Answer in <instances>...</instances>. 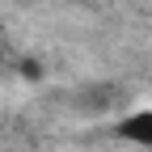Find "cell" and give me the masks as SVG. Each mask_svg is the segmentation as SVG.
Masks as SVG:
<instances>
[{"label": "cell", "mask_w": 152, "mask_h": 152, "mask_svg": "<svg viewBox=\"0 0 152 152\" xmlns=\"http://www.w3.org/2000/svg\"><path fill=\"white\" fill-rule=\"evenodd\" d=\"M114 140L118 144H131L140 152H152V106H131L114 118Z\"/></svg>", "instance_id": "1"}, {"label": "cell", "mask_w": 152, "mask_h": 152, "mask_svg": "<svg viewBox=\"0 0 152 152\" xmlns=\"http://www.w3.org/2000/svg\"><path fill=\"white\" fill-rule=\"evenodd\" d=\"M114 102H118V89H85V93H76V106H85L89 114H106Z\"/></svg>", "instance_id": "2"}]
</instances>
